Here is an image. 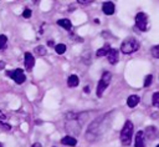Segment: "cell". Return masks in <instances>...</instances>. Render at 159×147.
<instances>
[{
	"instance_id": "obj_11",
	"label": "cell",
	"mask_w": 159,
	"mask_h": 147,
	"mask_svg": "<svg viewBox=\"0 0 159 147\" xmlns=\"http://www.w3.org/2000/svg\"><path fill=\"white\" fill-rule=\"evenodd\" d=\"M61 143L62 145H65V146H76L77 145V140L73 137V136H71V135H67V136H65L62 140H61Z\"/></svg>"
},
{
	"instance_id": "obj_21",
	"label": "cell",
	"mask_w": 159,
	"mask_h": 147,
	"mask_svg": "<svg viewBox=\"0 0 159 147\" xmlns=\"http://www.w3.org/2000/svg\"><path fill=\"white\" fill-rule=\"evenodd\" d=\"M152 55H153L154 57L159 59V45H157V46L152 47Z\"/></svg>"
},
{
	"instance_id": "obj_4",
	"label": "cell",
	"mask_w": 159,
	"mask_h": 147,
	"mask_svg": "<svg viewBox=\"0 0 159 147\" xmlns=\"http://www.w3.org/2000/svg\"><path fill=\"white\" fill-rule=\"evenodd\" d=\"M6 75L10 76L17 85L24 83L25 80H26V76H25V74H24V71L21 69H15L12 71H6Z\"/></svg>"
},
{
	"instance_id": "obj_29",
	"label": "cell",
	"mask_w": 159,
	"mask_h": 147,
	"mask_svg": "<svg viewBox=\"0 0 159 147\" xmlns=\"http://www.w3.org/2000/svg\"><path fill=\"white\" fill-rule=\"evenodd\" d=\"M83 91H84L86 93H88V92H89V87H88V86H86V87L83 88Z\"/></svg>"
},
{
	"instance_id": "obj_30",
	"label": "cell",
	"mask_w": 159,
	"mask_h": 147,
	"mask_svg": "<svg viewBox=\"0 0 159 147\" xmlns=\"http://www.w3.org/2000/svg\"><path fill=\"white\" fill-rule=\"evenodd\" d=\"M1 49H5V46H2V45H0V50H1Z\"/></svg>"
},
{
	"instance_id": "obj_22",
	"label": "cell",
	"mask_w": 159,
	"mask_h": 147,
	"mask_svg": "<svg viewBox=\"0 0 159 147\" xmlns=\"http://www.w3.org/2000/svg\"><path fill=\"white\" fill-rule=\"evenodd\" d=\"M0 127H1L2 130H5V131H10V130H11V126H10V125L4 123V122H1V121H0Z\"/></svg>"
},
{
	"instance_id": "obj_5",
	"label": "cell",
	"mask_w": 159,
	"mask_h": 147,
	"mask_svg": "<svg viewBox=\"0 0 159 147\" xmlns=\"http://www.w3.org/2000/svg\"><path fill=\"white\" fill-rule=\"evenodd\" d=\"M135 26L140 31H147L148 30V16L144 12H138L135 15Z\"/></svg>"
},
{
	"instance_id": "obj_19",
	"label": "cell",
	"mask_w": 159,
	"mask_h": 147,
	"mask_svg": "<svg viewBox=\"0 0 159 147\" xmlns=\"http://www.w3.org/2000/svg\"><path fill=\"white\" fill-rule=\"evenodd\" d=\"M152 82H153V76H152V75H147L145 78H144L143 86H144V87H149V86L152 85Z\"/></svg>"
},
{
	"instance_id": "obj_20",
	"label": "cell",
	"mask_w": 159,
	"mask_h": 147,
	"mask_svg": "<svg viewBox=\"0 0 159 147\" xmlns=\"http://www.w3.org/2000/svg\"><path fill=\"white\" fill-rule=\"evenodd\" d=\"M31 15H32V11H31L29 7L24 9V11H22V17H24V19H30Z\"/></svg>"
},
{
	"instance_id": "obj_8",
	"label": "cell",
	"mask_w": 159,
	"mask_h": 147,
	"mask_svg": "<svg viewBox=\"0 0 159 147\" xmlns=\"http://www.w3.org/2000/svg\"><path fill=\"white\" fill-rule=\"evenodd\" d=\"M102 11L106 15H113L114 11H116V6H114V4L112 1H106L102 5Z\"/></svg>"
},
{
	"instance_id": "obj_3",
	"label": "cell",
	"mask_w": 159,
	"mask_h": 147,
	"mask_svg": "<svg viewBox=\"0 0 159 147\" xmlns=\"http://www.w3.org/2000/svg\"><path fill=\"white\" fill-rule=\"evenodd\" d=\"M111 80H112V74L108 72V71H104V72L102 74V77H101V80H99L98 85H97V91H96V93H97L98 97H102L104 90H106V88L108 87V85L111 83Z\"/></svg>"
},
{
	"instance_id": "obj_12",
	"label": "cell",
	"mask_w": 159,
	"mask_h": 147,
	"mask_svg": "<svg viewBox=\"0 0 159 147\" xmlns=\"http://www.w3.org/2000/svg\"><path fill=\"white\" fill-rule=\"evenodd\" d=\"M111 46L108 45V44H106L104 46H102L101 49H98L97 50V52H96V56L97 57H102V56H107L108 54H109V51H111Z\"/></svg>"
},
{
	"instance_id": "obj_25",
	"label": "cell",
	"mask_w": 159,
	"mask_h": 147,
	"mask_svg": "<svg viewBox=\"0 0 159 147\" xmlns=\"http://www.w3.org/2000/svg\"><path fill=\"white\" fill-rule=\"evenodd\" d=\"M78 2H80V4H84V5H86V4H89V2H92V1H88V0H78Z\"/></svg>"
},
{
	"instance_id": "obj_18",
	"label": "cell",
	"mask_w": 159,
	"mask_h": 147,
	"mask_svg": "<svg viewBox=\"0 0 159 147\" xmlns=\"http://www.w3.org/2000/svg\"><path fill=\"white\" fill-rule=\"evenodd\" d=\"M152 103L154 107H158L159 108V92H154L153 96H152Z\"/></svg>"
},
{
	"instance_id": "obj_17",
	"label": "cell",
	"mask_w": 159,
	"mask_h": 147,
	"mask_svg": "<svg viewBox=\"0 0 159 147\" xmlns=\"http://www.w3.org/2000/svg\"><path fill=\"white\" fill-rule=\"evenodd\" d=\"M66 45L65 44H58V45H56L55 46V51H56V54H58V55H63L65 52H66Z\"/></svg>"
},
{
	"instance_id": "obj_32",
	"label": "cell",
	"mask_w": 159,
	"mask_h": 147,
	"mask_svg": "<svg viewBox=\"0 0 159 147\" xmlns=\"http://www.w3.org/2000/svg\"><path fill=\"white\" fill-rule=\"evenodd\" d=\"M157 147H159V145H158V146H157Z\"/></svg>"
},
{
	"instance_id": "obj_26",
	"label": "cell",
	"mask_w": 159,
	"mask_h": 147,
	"mask_svg": "<svg viewBox=\"0 0 159 147\" xmlns=\"http://www.w3.org/2000/svg\"><path fill=\"white\" fill-rule=\"evenodd\" d=\"M31 147H42V145H41L40 142H35V143H34Z\"/></svg>"
},
{
	"instance_id": "obj_1",
	"label": "cell",
	"mask_w": 159,
	"mask_h": 147,
	"mask_svg": "<svg viewBox=\"0 0 159 147\" xmlns=\"http://www.w3.org/2000/svg\"><path fill=\"white\" fill-rule=\"evenodd\" d=\"M133 122L130 120H127L120 130V142L123 146H129L132 143V136H133Z\"/></svg>"
},
{
	"instance_id": "obj_9",
	"label": "cell",
	"mask_w": 159,
	"mask_h": 147,
	"mask_svg": "<svg viewBox=\"0 0 159 147\" xmlns=\"http://www.w3.org/2000/svg\"><path fill=\"white\" fill-rule=\"evenodd\" d=\"M107 59H108V62L111 65H116L118 62V60H119V52H118V50L117 49H111L109 54L107 55Z\"/></svg>"
},
{
	"instance_id": "obj_27",
	"label": "cell",
	"mask_w": 159,
	"mask_h": 147,
	"mask_svg": "<svg viewBox=\"0 0 159 147\" xmlns=\"http://www.w3.org/2000/svg\"><path fill=\"white\" fill-rule=\"evenodd\" d=\"M5 65H6V64H5L4 61H0V70H4V67H5Z\"/></svg>"
},
{
	"instance_id": "obj_16",
	"label": "cell",
	"mask_w": 159,
	"mask_h": 147,
	"mask_svg": "<svg viewBox=\"0 0 159 147\" xmlns=\"http://www.w3.org/2000/svg\"><path fill=\"white\" fill-rule=\"evenodd\" d=\"M46 52H47V50H46V47L42 46V45H39V46L35 47V54L39 55V56H45Z\"/></svg>"
},
{
	"instance_id": "obj_31",
	"label": "cell",
	"mask_w": 159,
	"mask_h": 147,
	"mask_svg": "<svg viewBox=\"0 0 159 147\" xmlns=\"http://www.w3.org/2000/svg\"><path fill=\"white\" fill-rule=\"evenodd\" d=\"M0 147H2V145H1V143H0Z\"/></svg>"
},
{
	"instance_id": "obj_24",
	"label": "cell",
	"mask_w": 159,
	"mask_h": 147,
	"mask_svg": "<svg viewBox=\"0 0 159 147\" xmlns=\"http://www.w3.org/2000/svg\"><path fill=\"white\" fill-rule=\"evenodd\" d=\"M47 45H48V46H53V47L56 46V45H55V41H53V40H48V41H47Z\"/></svg>"
},
{
	"instance_id": "obj_10",
	"label": "cell",
	"mask_w": 159,
	"mask_h": 147,
	"mask_svg": "<svg viewBox=\"0 0 159 147\" xmlns=\"http://www.w3.org/2000/svg\"><path fill=\"white\" fill-rule=\"evenodd\" d=\"M34 65H35V57H34V55L31 52H25V67H26V70L31 71L32 67H34Z\"/></svg>"
},
{
	"instance_id": "obj_15",
	"label": "cell",
	"mask_w": 159,
	"mask_h": 147,
	"mask_svg": "<svg viewBox=\"0 0 159 147\" xmlns=\"http://www.w3.org/2000/svg\"><path fill=\"white\" fill-rule=\"evenodd\" d=\"M80 83V80H78V76L77 75H71L68 78H67V85L68 87H76L78 86Z\"/></svg>"
},
{
	"instance_id": "obj_13",
	"label": "cell",
	"mask_w": 159,
	"mask_h": 147,
	"mask_svg": "<svg viewBox=\"0 0 159 147\" xmlns=\"http://www.w3.org/2000/svg\"><path fill=\"white\" fill-rule=\"evenodd\" d=\"M139 101H140L139 96H137V95H132V96H129V97L127 98V105H128V107L133 108V107H135V106L139 103Z\"/></svg>"
},
{
	"instance_id": "obj_2",
	"label": "cell",
	"mask_w": 159,
	"mask_h": 147,
	"mask_svg": "<svg viewBox=\"0 0 159 147\" xmlns=\"http://www.w3.org/2000/svg\"><path fill=\"white\" fill-rule=\"evenodd\" d=\"M139 41L138 40H135V39H133V37H129V39H125L123 42H122V45H120V51L123 52V54H125V55H128V54H133V52H135V51H138L139 50Z\"/></svg>"
},
{
	"instance_id": "obj_6",
	"label": "cell",
	"mask_w": 159,
	"mask_h": 147,
	"mask_svg": "<svg viewBox=\"0 0 159 147\" xmlns=\"http://www.w3.org/2000/svg\"><path fill=\"white\" fill-rule=\"evenodd\" d=\"M144 135L149 140H155V138L159 137V130L157 127H154V126H148L144 130Z\"/></svg>"
},
{
	"instance_id": "obj_23",
	"label": "cell",
	"mask_w": 159,
	"mask_h": 147,
	"mask_svg": "<svg viewBox=\"0 0 159 147\" xmlns=\"http://www.w3.org/2000/svg\"><path fill=\"white\" fill-rule=\"evenodd\" d=\"M6 41H7V37L5 35H0V45L5 46L6 45Z\"/></svg>"
},
{
	"instance_id": "obj_14",
	"label": "cell",
	"mask_w": 159,
	"mask_h": 147,
	"mask_svg": "<svg viewBox=\"0 0 159 147\" xmlns=\"http://www.w3.org/2000/svg\"><path fill=\"white\" fill-rule=\"evenodd\" d=\"M57 25H60L61 27H63L67 31H70L72 29V22L70 21V19H60V20H57Z\"/></svg>"
},
{
	"instance_id": "obj_7",
	"label": "cell",
	"mask_w": 159,
	"mask_h": 147,
	"mask_svg": "<svg viewBox=\"0 0 159 147\" xmlns=\"http://www.w3.org/2000/svg\"><path fill=\"white\" fill-rule=\"evenodd\" d=\"M144 138H145L144 131H138V132L135 133V138H134V146H135V147H145Z\"/></svg>"
},
{
	"instance_id": "obj_28",
	"label": "cell",
	"mask_w": 159,
	"mask_h": 147,
	"mask_svg": "<svg viewBox=\"0 0 159 147\" xmlns=\"http://www.w3.org/2000/svg\"><path fill=\"white\" fill-rule=\"evenodd\" d=\"M0 118H1V120H5V118H6V116H5V115H4L1 111H0Z\"/></svg>"
}]
</instances>
